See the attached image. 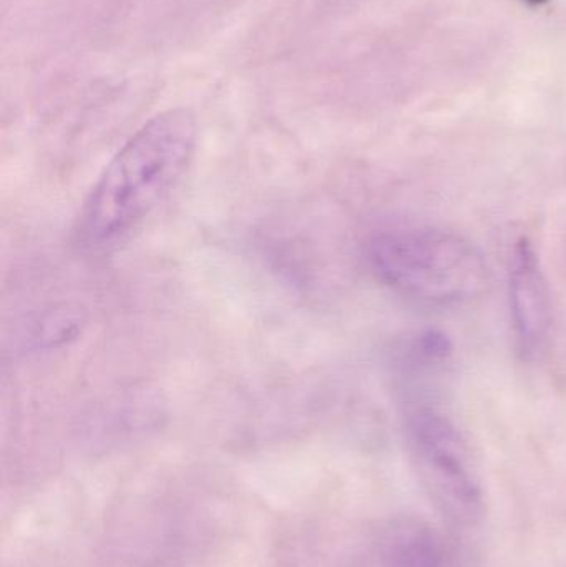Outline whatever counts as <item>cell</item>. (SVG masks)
Wrapping results in <instances>:
<instances>
[{"label": "cell", "mask_w": 566, "mask_h": 567, "mask_svg": "<svg viewBox=\"0 0 566 567\" xmlns=\"http://www.w3.org/2000/svg\"><path fill=\"white\" fill-rule=\"evenodd\" d=\"M412 458L438 508L457 525L484 513L481 482L454 423L434 406L414 405L405 416Z\"/></svg>", "instance_id": "3957f363"}, {"label": "cell", "mask_w": 566, "mask_h": 567, "mask_svg": "<svg viewBox=\"0 0 566 567\" xmlns=\"http://www.w3.org/2000/svg\"><path fill=\"white\" fill-rule=\"evenodd\" d=\"M385 567H447L434 529L418 519L394 523L382 542Z\"/></svg>", "instance_id": "5b68a950"}, {"label": "cell", "mask_w": 566, "mask_h": 567, "mask_svg": "<svg viewBox=\"0 0 566 567\" xmlns=\"http://www.w3.org/2000/svg\"><path fill=\"white\" fill-rule=\"evenodd\" d=\"M198 125L186 109L158 113L115 153L83 203L75 243L109 255L133 239L165 205L195 158Z\"/></svg>", "instance_id": "6da1fadb"}, {"label": "cell", "mask_w": 566, "mask_h": 567, "mask_svg": "<svg viewBox=\"0 0 566 567\" xmlns=\"http://www.w3.org/2000/svg\"><path fill=\"white\" fill-rule=\"evenodd\" d=\"M508 293L518 350L525 359H534L550 336L552 300L537 252L527 239L515 245L508 272Z\"/></svg>", "instance_id": "277c9868"}, {"label": "cell", "mask_w": 566, "mask_h": 567, "mask_svg": "<svg viewBox=\"0 0 566 567\" xmlns=\"http://www.w3.org/2000/svg\"><path fill=\"white\" fill-rule=\"evenodd\" d=\"M366 258L379 281L402 296L435 306L471 302L491 281L481 249L442 229L375 233L366 245Z\"/></svg>", "instance_id": "7a4b0ae2"}]
</instances>
